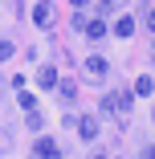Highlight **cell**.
<instances>
[{
    "label": "cell",
    "mask_w": 155,
    "mask_h": 159,
    "mask_svg": "<svg viewBox=\"0 0 155 159\" xmlns=\"http://www.w3.org/2000/svg\"><path fill=\"white\" fill-rule=\"evenodd\" d=\"M102 110H106V114H114V118H118V114H127V110H131V94H127V90L106 94V98H102Z\"/></svg>",
    "instance_id": "6da1fadb"
},
{
    "label": "cell",
    "mask_w": 155,
    "mask_h": 159,
    "mask_svg": "<svg viewBox=\"0 0 155 159\" xmlns=\"http://www.w3.org/2000/svg\"><path fill=\"white\" fill-rule=\"evenodd\" d=\"M33 20H37L41 29H49V25H53V4H49V0H41V4L33 8Z\"/></svg>",
    "instance_id": "7a4b0ae2"
},
{
    "label": "cell",
    "mask_w": 155,
    "mask_h": 159,
    "mask_svg": "<svg viewBox=\"0 0 155 159\" xmlns=\"http://www.w3.org/2000/svg\"><path fill=\"white\" fill-rule=\"evenodd\" d=\"M37 159H61V147H57L53 139H41V143H37Z\"/></svg>",
    "instance_id": "3957f363"
},
{
    "label": "cell",
    "mask_w": 155,
    "mask_h": 159,
    "mask_svg": "<svg viewBox=\"0 0 155 159\" xmlns=\"http://www.w3.org/2000/svg\"><path fill=\"white\" fill-rule=\"evenodd\" d=\"M82 33H86L90 41H98V37H106V20H98V16H94V20H86V25H82Z\"/></svg>",
    "instance_id": "277c9868"
},
{
    "label": "cell",
    "mask_w": 155,
    "mask_h": 159,
    "mask_svg": "<svg viewBox=\"0 0 155 159\" xmlns=\"http://www.w3.org/2000/svg\"><path fill=\"white\" fill-rule=\"evenodd\" d=\"M86 74L90 78H106V61L102 57H86Z\"/></svg>",
    "instance_id": "5b68a950"
},
{
    "label": "cell",
    "mask_w": 155,
    "mask_h": 159,
    "mask_svg": "<svg viewBox=\"0 0 155 159\" xmlns=\"http://www.w3.org/2000/svg\"><path fill=\"white\" fill-rule=\"evenodd\" d=\"M57 82H61V78H57V70H53V66H45V70H41V90H53Z\"/></svg>",
    "instance_id": "8992f818"
},
{
    "label": "cell",
    "mask_w": 155,
    "mask_h": 159,
    "mask_svg": "<svg viewBox=\"0 0 155 159\" xmlns=\"http://www.w3.org/2000/svg\"><path fill=\"white\" fill-rule=\"evenodd\" d=\"M114 33H118V37H131V33H135V20H131V16H118V20H114Z\"/></svg>",
    "instance_id": "52a82bcc"
},
{
    "label": "cell",
    "mask_w": 155,
    "mask_h": 159,
    "mask_svg": "<svg viewBox=\"0 0 155 159\" xmlns=\"http://www.w3.org/2000/svg\"><path fill=\"white\" fill-rule=\"evenodd\" d=\"M78 135H82V139H94V135H98V122H94V118H82V122H78Z\"/></svg>",
    "instance_id": "ba28073f"
},
{
    "label": "cell",
    "mask_w": 155,
    "mask_h": 159,
    "mask_svg": "<svg viewBox=\"0 0 155 159\" xmlns=\"http://www.w3.org/2000/svg\"><path fill=\"white\" fill-rule=\"evenodd\" d=\"M57 90H61V98H66V102L78 98V86H74V82H57Z\"/></svg>",
    "instance_id": "9c48e42d"
},
{
    "label": "cell",
    "mask_w": 155,
    "mask_h": 159,
    "mask_svg": "<svg viewBox=\"0 0 155 159\" xmlns=\"http://www.w3.org/2000/svg\"><path fill=\"white\" fill-rule=\"evenodd\" d=\"M155 90V82H151V74H143L139 82H135V94H151Z\"/></svg>",
    "instance_id": "30bf717a"
},
{
    "label": "cell",
    "mask_w": 155,
    "mask_h": 159,
    "mask_svg": "<svg viewBox=\"0 0 155 159\" xmlns=\"http://www.w3.org/2000/svg\"><path fill=\"white\" fill-rule=\"evenodd\" d=\"M16 98H21V106H25V110H33V106H37V102H33V94H25V90H16Z\"/></svg>",
    "instance_id": "8fae6325"
},
{
    "label": "cell",
    "mask_w": 155,
    "mask_h": 159,
    "mask_svg": "<svg viewBox=\"0 0 155 159\" xmlns=\"http://www.w3.org/2000/svg\"><path fill=\"white\" fill-rule=\"evenodd\" d=\"M25 122H29V126H33V131H41V114H37V106H33V110H29V118H25Z\"/></svg>",
    "instance_id": "7c38bea8"
},
{
    "label": "cell",
    "mask_w": 155,
    "mask_h": 159,
    "mask_svg": "<svg viewBox=\"0 0 155 159\" xmlns=\"http://www.w3.org/2000/svg\"><path fill=\"white\" fill-rule=\"evenodd\" d=\"M12 49H16L12 41H0V61H8V57H12Z\"/></svg>",
    "instance_id": "4fadbf2b"
},
{
    "label": "cell",
    "mask_w": 155,
    "mask_h": 159,
    "mask_svg": "<svg viewBox=\"0 0 155 159\" xmlns=\"http://www.w3.org/2000/svg\"><path fill=\"white\" fill-rule=\"evenodd\" d=\"M118 8V0H102V12H114Z\"/></svg>",
    "instance_id": "5bb4252c"
},
{
    "label": "cell",
    "mask_w": 155,
    "mask_h": 159,
    "mask_svg": "<svg viewBox=\"0 0 155 159\" xmlns=\"http://www.w3.org/2000/svg\"><path fill=\"white\" fill-rule=\"evenodd\" d=\"M70 4H74V8H86V4H90V0H70Z\"/></svg>",
    "instance_id": "9a60e30c"
}]
</instances>
